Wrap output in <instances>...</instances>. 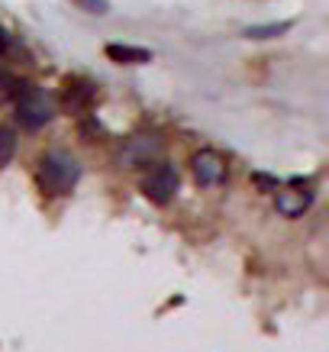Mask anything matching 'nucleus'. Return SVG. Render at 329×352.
<instances>
[{"label":"nucleus","mask_w":329,"mask_h":352,"mask_svg":"<svg viewBox=\"0 0 329 352\" xmlns=\"http://www.w3.org/2000/svg\"><path fill=\"white\" fill-rule=\"evenodd\" d=\"M271 194H275L277 214L284 217V220H297L317 201V184H313V178H287L284 184L277 182V188Z\"/></svg>","instance_id":"obj_3"},{"label":"nucleus","mask_w":329,"mask_h":352,"mask_svg":"<svg viewBox=\"0 0 329 352\" xmlns=\"http://www.w3.org/2000/svg\"><path fill=\"white\" fill-rule=\"evenodd\" d=\"M294 23L291 20H281V23H262V26H245V39H277V36H284Z\"/></svg>","instance_id":"obj_9"},{"label":"nucleus","mask_w":329,"mask_h":352,"mask_svg":"<svg viewBox=\"0 0 329 352\" xmlns=\"http://www.w3.org/2000/svg\"><path fill=\"white\" fill-rule=\"evenodd\" d=\"M159 159H161V142L155 136H129L117 149V168L123 171L149 168L152 162Z\"/></svg>","instance_id":"obj_5"},{"label":"nucleus","mask_w":329,"mask_h":352,"mask_svg":"<svg viewBox=\"0 0 329 352\" xmlns=\"http://www.w3.org/2000/svg\"><path fill=\"white\" fill-rule=\"evenodd\" d=\"M13 152H16V129L0 126V168H7L13 162Z\"/></svg>","instance_id":"obj_10"},{"label":"nucleus","mask_w":329,"mask_h":352,"mask_svg":"<svg viewBox=\"0 0 329 352\" xmlns=\"http://www.w3.org/2000/svg\"><path fill=\"white\" fill-rule=\"evenodd\" d=\"M36 182H39V191L45 197H68L81 182V165L71 152L52 149L36 165Z\"/></svg>","instance_id":"obj_2"},{"label":"nucleus","mask_w":329,"mask_h":352,"mask_svg":"<svg viewBox=\"0 0 329 352\" xmlns=\"http://www.w3.org/2000/svg\"><path fill=\"white\" fill-rule=\"evenodd\" d=\"M191 175L201 188H216L229 178V159L220 149H197L191 155Z\"/></svg>","instance_id":"obj_6"},{"label":"nucleus","mask_w":329,"mask_h":352,"mask_svg":"<svg viewBox=\"0 0 329 352\" xmlns=\"http://www.w3.org/2000/svg\"><path fill=\"white\" fill-rule=\"evenodd\" d=\"M97 136H104V126L97 123V117H87V113H84V123H81V139H84V142H94Z\"/></svg>","instance_id":"obj_11"},{"label":"nucleus","mask_w":329,"mask_h":352,"mask_svg":"<svg viewBox=\"0 0 329 352\" xmlns=\"http://www.w3.org/2000/svg\"><path fill=\"white\" fill-rule=\"evenodd\" d=\"M3 81H7V94H10L23 129H43L45 123H52L58 104L45 87L32 85V81H13V78H3Z\"/></svg>","instance_id":"obj_1"},{"label":"nucleus","mask_w":329,"mask_h":352,"mask_svg":"<svg viewBox=\"0 0 329 352\" xmlns=\"http://www.w3.org/2000/svg\"><path fill=\"white\" fill-rule=\"evenodd\" d=\"M10 49H13L10 36H7V32H3V26H0V62H3V58H7V52H10Z\"/></svg>","instance_id":"obj_14"},{"label":"nucleus","mask_w":329,"mask_h":352,"mask_svg":"<svg viewBox=\"0 0 329 352\" xmlns=\"http://www.w3.org/2000/svg\"><path fill=\"white\" fill-rule=\"evenodd\" d=\"M252 184L262 194H271L277 188V178H271V175H265V171H255V175H252Z\"/></svg>","instance_id":"obj_13"},{"label":"nucleus","mask_w":329,"mask_h":352,"mask_svg":"<svg viewBox=\"0 0 329 352\" xmlns=\"http://www.w3.org/2000/svg\"><path fill=\"white\" fill-rule=\"evenodd\" d=\"M78 10H84V13H97V16H104L106 10H110V3L106 0H71Z\"/></svg>","instance_id":"obj_12"},{"label":"nucleus","mask_w":329,"mask_h":352,"mask_svg":"<svg viewBox=\"0 0 329 352\" xmlns=\"http://www.w3.org/2000/svg\"><path fill=\"white\" fill-rule=\"evenodd\" d=\"M178 188H181L178 168H174V165H168L165 159L152 162L149 168H146V175H142V184H139L142 197H146V201H152V204H159V207H165V204L174 201Z\"/></svg>","instance_id":"obj_4"},{"label":"nucleus","mask_w":329,"mask_h":352,"mask_svg":"<svg viewBox=\"0 0 329 352\" xmlns=\"http://www.w3.org/2000/svg\"><path fill=\"white\" fill-rule=\"evenodd\" d=\"M106 58L117 65H146L152 62V52L149 49H142V45H126V43H110L104 49Z\"/></svg>","instance_id":"obj_8"},{"label":"nucleus","mask_w":329,"mask_h":352,"mask_svg":"<svg viewBox=\"0 0 329 352\" xmlns=\"http://www.w3.org/2000/svg\"><path fill=\"white\" fill-rule=\"evenodd\" d=\"M94 100H97V85L94 81H87V78H68V81H65L62 107L68 110V113L84 117V113H91Z\"/></svg>","instance_id":"obj_7"}]
</instances>
